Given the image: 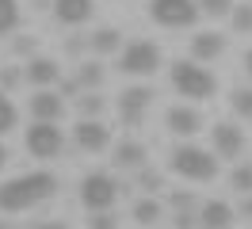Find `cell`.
I'll return each instance as SVG.
<instances>
[{"instance_id": "cell-1", "label": "cell", "mask_w": 252, "mask_h": 229, "mask_svg": "<svg viewBox=\"0 0 252 229\" xmlns=\"http://www.w3.org/2000/svg\"><path fill=\"white\" fill-rule=\"evenodd\" d=\"M54 191H58V176H54V172H23L16 180L0 183V210L4 214L31 210L38 202L54 198Z\"/></svg>"}, {"instance_id": "cell-2", "label": "cell", "mask_w": 252, "mask_h": 229, "mask_svg": "<svg viewBox=\"0 0 252 229\" xmlns=\"http://www.w3.org/2000/svg\"><path fill=\"white\" fill-rule=\"evenodd\" d=\"M218 153L214 149H203V145H176L172 149V161H168V168H172L180 180H188V183H206V180H214L218 176Z\"/></svg>"}, {"instance_id": "cell-3", "label": "cell", "mask_w": 252, "mask_h": 229, "mask_svg": "<svg viewBox=\"0 0 252 229\" xmlns=\"http://www.w3.org/2000/svg\"><path fill=\"white\" fill-rule=\"evenodd\" d=\"M168 76H172V88L184 99H210L218 92V80H214L210 69H203V61H188V58L176 61L172 69H168Z\"/></svg>"}, {"instance_id": "cell-4", "label": "cell", "mask_w": 252, "mask_h": 229, "mask_svg": "<svg viewBox=\"0 0 252 229\" xmlns=\"http://www.w3.org/2000/svg\"><path fill=\"white\" fill-rule=\"evenodd\" d=\"M119 69L126 76H149L160 69V50L157 42H149V38H134V42H126L119 50Z\"/></svg>"}, {"instance_id": "cell-5", "label": "cell", "mask_w": 252, "mask_h": 229, "mask_svg": "<svg viewBox=\"0 0 252 229\" xmlns=\"http://www.w3.org/2000/svg\"><path fill=\"white\" fill-rule=\"evenodd\" d=\"M199 0H149V19L157 27H168V31H180V27H191L199 19Z\"/></svg>"}, {"instance_id": "cell-6", "label": "cell", "mask_w": 252, "mask_h": 229, "mask_svg": "<svg viewBox=\"0 0 252 229\" xmlns=\"http://www.w3.org/2000/svg\"><path fill=\"white\" fill-rule=\"evenodd\" d=\"M23 145H27V153H31V157H38V161H54V157L62 153L65 137H62V130H58V122L31 119L27 134H23Z\"/></svg>"}, {"instance_id": "cell-7", "label": "cell", "mask_w": 252, "mask_h": 229, "mask_svg": "<svg viewBox=\"0 0 252 229\" xmlns=\"http://www.w3.org/2000/svg\"><path fill=\"white\" fill-rule=\"evenodd\" d=\"M115 198H119V183L115 176L107 172H88L84 180H80V202H84V210H111L115 206Z\"/></svg>"}, {"instance_id": "cell-8", "label": "cell", "mask_w": 252, "mask_h": 229, "mask_svg": "<svg viewBox=\"0 0 252 229\" xmlns=\"http://www.w3.org/2000/svg\"><path fill=\"white\" fill-rule=\"evenodd\" d=\"M153 99H157V92L145 88V84L126 88L123 96H119V119H123L126 126H142V122H145V111H149Z\"/></svg>"}, {"instance_id": "cell-9", "label": "cell", "mask_w": 252, "mask_h": 229, "mask_svg": "<svg viewBox=\"0 0 252 229\" xmlns=\"http://www.w3.org/2000/svg\"><path fill=\"white\" fill-rule=\"evenodd\" d=\"M73 141L80 153H103L111 145V126L103 119H80L73 130Z\"/></svg>"}, {"instance_id": "cell-10", "label": "cell", "mask_w": 252, "mask_h": 229, "mask_svg": "<svg viewBox=\"0 0 252 229\" xmlns=\"http://www.w3.org/2000/svg\"><path fill=\"white\" fill-rule=\"evenodd\" d=\"M210 145H214V153L221 161H237L241 149H245V134H241L237 122H214L210 126Z\"/></svg>"}, {"instance_id": "cell-11", "label": "cell", "mask_w": 252, "mask_h": 229, "mask_svg": "<svg viewBox=\"0 0 252 229\" xmlns=\"http://www.w3.org/2000/svg\"><path fill=\"white\" fill-rule=\"evenodd\" d=\"M164 122H168V130H172L176 137H195L199 130H203V115H199L195 107H188V103H176V107H168Z\"/></svg>"}, {"instance_id": "cell-12", "label": "cell", "mask_w": 252, "mask_h": 229, "mask_svg": "<svg viewBox=\"0 0 252 229\" xmlns=\"http://www.w3.org/2000/svg\"><path fill=\"white\" fill-rule=\"evenodd\" d=\"M95 12V0H54V19L62 27H80Z\"/></svg>"}, {"instance_id": "cell-13", "label": "cell", "mask_w": 252, "mask_h": 229, "mask_svg": "<svg viewBox=\"0 0 252 229\" xmlns=\"http://www.w3.org/2000/svg\"><path fill=\"white\" fill-rule=\"evenodd\" d=\"M65 111V96H58V92L50 88H34L31 96V119H42V122H58Z\"/></svg>"}, {"instance_id": "cell-14", "label": "cell", "mask_w": 252, "mask_h": 229, "mask_svg": "<svg viewBox=\"0 0 252 229\" xmlns=\"http://www.w3.org/2000/svg\"><path fill=\"white\" fill-rule=\"evenodd\" d=\"M23 76L31 80L34 88H50L54 80H62V65L54 58H31L27 65H23Z\"/></svg>"}, {"instance_id": "cell-15", "label": "cell", "mask_w": 252, "mask_h": 229, "mask_svg": "<svg viewBox=\"0 0 252 229\" xmlns=\"http://www.w3.org/2000/svg\"><path fill=\"white\" fill-rule=\"evenodd\" d=\"M221 54H225V38H221L218 31H199L191 38V58L195 61H214Z\"/></svg>"}, {"instance_id": "cell-16", "label": "cell", "mask_w": 252, "mask_h": 229, "mask_svg": "<svg viewBox=\"0 0 252 229\" xmlns=\"http://www.w3.org/2000/svg\"><path fill=\"white\" fill-rule=\"evenodd\" d=\"M199 226H203V229H229V226H233V206L221 202V198L203 202V210H199Z\"/></svg>"}, {"instance_id": "cell-17", "label": "cell", "mask_w": 252, "mask_h": 229, "mask_svg": "<svg viewBox=\"0 0 252 229\" xmlns=\"http://www.w3.org/2000/svg\"><path fill=\"white\" fill-rule=\"evenodd\" d=\"M145 157H149V153H145L142 141H130V137H126V141L115 145V164L126 168V172H142V168H145Z\"/></svg>"}, {"instance_id": "cell-18", "label": "cell", "mask_w": 252, "mask_h": 229, "mask_svg": "<svg viewBox=\"0 0 252 229\" xmlns=\"http://www.w3.org/2000/svg\"><path fill=\"white\" fill-rule=\"evenodd\" d=\"M119 46H123V31L119 27H95L88 34V50L92 54H115Z\"/></svg>"}, {"instance_id": "cell-19", "label": "cell", "mask_w": 252, "mask_h": 229, "mask_svg": "<svg viewBox=\"0 0 252 229\" xmlns=\"http://www.w3.org/2000/svg\"><path fill=\"white\" fill-rule=\"evenodd\" d=\"M77 80H80L84 92H99V84H103V65H99V61H80Z\"/></svg>"}, {"instance_id": "cell-20", "label": "cell", "mask_w": 252, "mask_h": 229, "mask_svg": "<svg viewBox=\"0 0 252 229\" xmlns=\"http://www.w3.org/2000/svg\"><path fill=\"white\" fill-rule=\"evenodd\" d=\"M160 202L157 198H142V202H134V222H138V226H157L160 222Z\"/></svg>"}, {"instance_id": "cell-21", "label": "cell", "mask_w": 252, "mask_h": 229, "mask_svg": "<svg viewBox=\"0 0 252 229\" xmlns=\"http://www.w3.org/2000/svg\"><path fill=\"white\" fill-rule=\"evenodd\" d=\"M19 27V0H0V34H12Z\"/></svg>"}, {"instance_id": "cell-22", "label": "cell", "mask_w": 252, "mask_h": 229, "mask_svg": "<svg viewBox=\"0 0 252 229\" xmlns=\"http://www.w3.org/2000/svg\"><path fill=\"white\" fill-rule=\"evenodd\" d=\"M77 107H80L84 119H99V115H103V96H99V92H84L77 99Z\"/></svg>"}, {"instance_id": "cell-23", "label": "cell", "mask_w": 252, "mask_h": 229, "mask_svg": "<svg viewBox=\"0 0 252 229\" xmlns=\"http://www.w3.org/2000/svg\"><path fill=\"white\" fill-rule=\"evenodd\" d=\"M16 119H19V115H16V103L0 92V134H8V130L16 126Z\"/></svg>"}, {"instance_id": "cell-24", "label": "cell", "mask_w": 252, "mask_h": 229, "mask_svg": "<svg viewBox=\"0 0 252 229\" xmlns=\"http://www.w3.org/2000/svg\"><path fill=\"white\" fill-rule=\"evenodd\" d=\"M233 191L252 195V164H237L233 168Z\"/></svg>"}, {"instance_id": "cell-25", "label": "cell", "mask_w": 252, "mask_h": 229, "mask_svg": "<svg viewBox=\"0 0 252 229\" xmlns=\"http://www.w3.org/2000/svg\"><path fill=\"white\" fill-rule=\"evenodd\" d=\"M233 31H241V34H252V4H241V8H233Z\"/></svg>"}, {"instance_id": "cell-26", "label": "cell", "mask_w": 252, "mask_h": 229, "mask_svg": "<svg viewBox=\"0 0 252 229\" xmlns=\"http://www.w3.org/2000/svg\"><path fill=\"white\" fill-rule=\"evenodd\" d=\"M233 111L241 119H252V88H237L233 92Z\"/></svg>"}, {"instance_id": "cell-27", "label": "cell", "mask_w": 252, "mask_h": 229, "mask_svg": "<svg viewBox=\"0 0 252 229\" xmlns=\"http://www.w3.org/2000/svg\"><path fill=\"white\" fill-rule=\"evenodd\" d=\"M199 8H203L206 15H214V19H218V15H229L237 4H233V0H199Z\"/></svg>"}, {"instance_id": "cell-28", "label": "cell", "mask_w": 252, "mask_h": 229, "mask_svg": "<svg viewBox=\"0 0 252 229\" xmlns=\"http://www.w3.org/2000/svg\"><path fill=\"white\" fill-rule=\"evenodd\" d=\"M88 229H115V218L107 210H92L88 214Z\"/></svg>"}, {"instance_id": "cell-29", "label": "cell", "mask_w": 252, "mask_h": 229, "mask_svg": "<svg viewBox=\"0 0 252 229\" xmlns=\"http://www.w3.org/2000/svg\"><path fill=\"white\" fill-rule=\"evenodd\" d=\"M19 80H27V76L19 73V69H0V88L8 92V88H16Z\"/></svg>"}, {"instance_id": "cell-30", "label": "cell", "mask_w": 252, "mask_h": 229, "mask_svg": "<svg viewBox=\"0 0 252 229\" xmlns=\"http://www.w3.org/2000/svg\"><path fill=\"white\" fill-rule=\"evenodd\" d=\"M191 226H199V218H195L191 210H180V214H176V229H191Z\"/></svg>"}, {"instance_id": "cell-31", "label": "cell", "mask_w": 252, "mask_h": 229, "mask_svg": "<svg viewBox=\"0 0 252 229\" xmlns=\"http://www.w3.org/2000/svg\"><path fill=\"white\" fill-rule=\"evenodd\" d=\"M191 202H195L191 191H188V195H184V191H176V195H172V206H176V210H191Z\"/></svg>"}, {"instance_id": "cell-32", "label": "cell", "mask_w": 252, "mask_h": 229, "mask_svg": "<svg viewBox=\"0 0 252 229\" xmlns=\"http://www.w3.org/2000/svg\"><path fill=\"white\" fill-rule=\"evenodd\" d=\"M31 50H34V38L31 34H19L16 38V54H31Z\"/></svg>"}, {"instance_id": "cell-33", "label": "cell", "mask_w": 252, "mask_h": 229, "mask_svg": "<svg viewBox=\"0 0 252 229\" xmlns=\"http://www.w3.org/2000/svg\"><path fill=\"white\" fill-rule=\"evenodd\" d=\"M142 183H145V187H160V176H157V172H149V168H142Z\"/></svg>"}, {"instance_id": "cell-34", "label": "cell", "mask_w": 252, "mask_h": 229, "mask_svg": "<svg viewBox=\"0 0 252 229\" xmlns=\"http://www.w3.org/2000/svg\"><path fill=\"white\" fill-rule=\"evenodd\" d=\"M80 92V80H62V96H77Z\"/></svg>"}, {"instance_id": "cell-35", "label": "cell", "mask_w": 252, "mask_h": 229, "mask_svg": "<svg viewBox=\"0 0 252 229\" xmlns=\"http://www.w3.org/2000/svg\"><path fill=\"white\" fill-rule=\"evenodd\" d=\"M241 214H245V218H252V195H245V202H241Z\"/></svg>"}, {"instance_id": "cell-36", "label": "cell", "mask_w": 252, "mask_h": 229, "mask_svg": "<svg viewBox=\"0 0 252 229\" xmlns=\"http://www.w3.org/2000/svg\"><path fill=\"white\" fill-rule=\"evenodd\" d=\"M34 229H65V222H38Z\"/></svg>"}, {"instance_id": "cell-37", "label": "cell", "mask_w": 252, "mask_h": 229, "mask_svg": "<svg viewBox=\"0 0 252 229\" xmlns=\"http://www.w3.org/2000/svg\"><path fill=\"white\" fill-rule=\"evenodd\" d=\"M245 69H249V76H252V50L245 54Z\"/></svg>"}, {"instance_id": "cell-38", "label": "cell", "mask_w": 252, "mask_h": 229, "mask_svg": "<svg viewBox=\"0 0 252 229\" xmlns=\"http://www.w3.org/2000/svg\"><path fill=\"white\" fill-rule=\"evenodd\" d=\"M4 161H8V153H4V145H0V168H4Z\"/></svg>"}, {"instance_id": "cell-39", "label": "cell", "mask_w": 252, "mask_h": 229, "mask_svg": "<svg viewBox=\"0 0 252 229\" xmlns=\"http://www.w3.org/2000/svg\"><path fill=\"white\" fill-rule=\"evenodd\" d=\"M0 229H8V226H4V222H0Z\"/></svg>"}]
</instances>
